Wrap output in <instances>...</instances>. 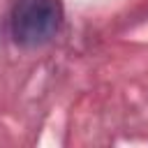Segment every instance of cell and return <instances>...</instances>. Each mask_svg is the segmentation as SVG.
<instances>
[{
	"mask_svg": "<svg viewBox=\"0 0 148 148\" xmlns=\"http://www.w3.org/2000/svg\"><path fill=\"white\" fill-rule=\"evenodd\" d=\"M62 23L60 0H16L12 9V37L18 46L35 49L49 44Z\"/></svg>",
	"mask_w": 148,
	"mask_h": 148,
	"instance_id": "obj_1",
	"label": "cell"
}]
</instances>
